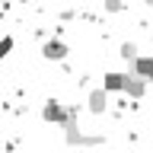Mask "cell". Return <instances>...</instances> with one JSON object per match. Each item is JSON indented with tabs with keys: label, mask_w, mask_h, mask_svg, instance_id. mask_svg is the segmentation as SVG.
I'll return each mask as SVG.
<instances>
[{
	"label": "cell",
	"mask_w": 153,
	"mask_h": 153,
	"mask_svg": "<svg viewBox=\"0 0 153 153\" xmlns=\"http://www.w3.org/2000/svg\"><path fill=\"white\" fill-rule=\"evenodd\" d=\"M64 153H83V147H67Z\"/></svg>",
	"instance_id": "11"
},
{
	"label": "cell",
	"mask_w": 153,
	"mask_h": 153,
	"mask_svg": "<svg viewBox=\"0 0 153 153\" xmlns=\"http://www.w3.org/2000/svg\"><path fill=\"white\" fill-rule=\"evenodd\" d=\"M10 51H13V35H3V38H0V54L7 57Z\"/></svg>",
	"instance_id": "10"
},
{
	"label": "cell",
	"mask_w": 153,
	"mask_h": 153,
	"mask_svg": "<svg viewBox=\"0 0 153 153\" xmlns=\"http://www.w3.org/2000/svg\"><path fill=\"white\" fill-rule=\"evenodd\" d=\"M64 143L67 147H99V143H102V134H86L83 128H80V121L70 118V121L64 124Z\"/></svg>",
	"instance_id": "1"
},
{
	"label": "cell",
	"mask_w": 153,
	"mask_h": 153,
	"mask_svg": "<svg viewBox=\"0 0 153 153\" xmlns=\"http://www.w3.org/2000/svg\"><path fill=\"white\" fill-rule=\"evenodd\" d=\"M42 118H45L48 124H61V128H64L67 124V105L57 102V99H48V102L42 105Z\"/></svg>",
	"instance_id": "2"
},
{
	"label": "cell",
	"mask_w": 153,
	"mask_h": 153,
	"mask_svg": "<svg viewBox=\"0 0 153 153\" xmlns=\"http://www.w3.org/2000/svg\"><path fill=\"white\" fill-rule=\"evenodd\" d=\"M147 83H150V80H143V76L131 74V76H128V86H124V93L131 96V99H143V93H147Z\"/></svg>",
	"instance_id": "7"
},
{
	"label": "cell",
	"mask_w": 153,
	"mask_h": 153,
	"mask_svg": "<svg viewBox=\"0 0 153 153\" xmlns=\"http://www.w3.org/2000/svg\"><path fill=\"white\" fill-rule=\"evenodd\" d=\"M42 57H45V61H64L67 57V45L57 42V38H48L45 45H42Z\"/></svg>",
	"instance_id": "5"
},
{
	"label": "cell",
	"mask_w": 153,
	"mask_h": 153,
	"mask_svg": "<svg viewBox=\"0 0 153 153\" xmlns=\"http://www.w3.org/2000/svg\"><path fill=\"white\" fill-rule=\"evenodd\" d=\"M128 76H131V74H121V70H108V74L102 76V86L108 89V93H124V86H128Z\"/></svg>",
	"instance_id": "4"
},
{
	"label": "cell",
	"mask_w": 153,
	"mask_h": 153,
	"mask_svg": "<svg viewBox=\"0 0 153 153\" xmlns=\"http://www.w3.org/2000/svg\"><path fill=\"white\" fill-rule=\"evenodd\" d=\"M118 54H121L124 61H128V64H131V61H137V57H140V54H137V45H134V42H124V45L118 48Z\"/></svg>",
	"instance_id": "8"
},
{
	"label": "cell",
	"mask_w": 153,
	"mask_h": 153,
	"mask_svg": "<svg viewBox=\"0 0 153 153\" xmlns=\"http://www.w3.org/2000/svg\"><path fill=\"white\" fill-rule=\"evenodd\" d=\"M105 105H108V89H105V86H99V89H93V93L86 96V108L93 115H102Z\"/></svg>",
	"instance_id": "3"
},
{
	"label": "cell",
	"mask_w": 153,
	"mask_h": 153,
	"mask_svg": "<svg viewBox=\"0 0 153 153\" xmlns=\"http://www.w3.org/2000/svg\"><path fill=\"white\" fill-rule=\"evenodd\" d=\"M143 3H147V7H153V0H143Z\"/></svg>",
	"instance_id": "12"
},
{
	"label": "cell",
	"mask_w": 153,
	"mask_h": 153,
	"mask_svg": "<svg viewBox=\"0 0 153 153\" xmlns=\"http://www.w3.org/2000/svg\"><path fill=\"white\" fill-rule=\"evenodd\" d=\"M131 74H137V76H143V80L153 83V57L150 54H140L137 61H131Z\"/></svg>",
	"instance_id": "6"
},
{
	"label": "cell",
	"mask_w": 153,
	"mask_h": 153,
	"mask_svg": "<svg viewBox=\"0 0 153 153\" xmlns=\"http://www.w3.org/2000/svg\"><path fill=\"white\" fill-rule=\"evenodd\" d=\"M102 10H105V13H121V10H124V0H105Z\"/></svg>",
	"instance_id": "9"
}]
</instances>
